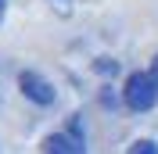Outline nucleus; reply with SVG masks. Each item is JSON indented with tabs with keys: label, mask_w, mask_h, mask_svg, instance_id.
<instances>
[{
	"label": "nucleus",
	"mask_w": 158,
	"mask_h": 154,
	"mask_svg": "<svg viewBox=\"0 0 158 154\" xmlns=\"http://www.w3.org/2000/svg\"><path fill=\"white\" fill-rule=\"evenodd\" d=\"M122 100H126L129 111H151L158 104V83L151 72H129L126 90H122Z\"/></svg>",
	"instance_id": "f257e3e1"
},
{
	"label": "nucleus",
	"mask_w": 158,
	"mask_h": 154,
	"mask_svg": "<svg viewBox=\"0 0 158 154\" xmlns=\"http://www.w3.org/2000/svg\"><path fill=\"white\" fill-rule=\"evenodd\" d=\"M43 154H86V147H83V125H79L76 115L69 118L65 133H50L43 140Z\"/></svg>",
	"instance_id": "f03ea898"
},
{
	"label": "nucleus",
	"mask_w": 158,
	"mask_h": 154,
	"mask_svg": "<svg viewBox=\"0 0 158 154\" xmlns=\"http://www.w3.org/2000/svg\"><path fill=\"white\" fill-rule=\"evenodd\" d=\"M18 86H22V93L29 97L32 104H40V107L54 104V97H58V93H54V86H50L40 72H22V75H18Z\"/></svg>",
	"instance_id": "7ed1b4c3"
},
{
	"label": "nucleus",
	"mask_w": 158,
	"mask_h": 154,
	"mask_svg": "<svg viewBox=\"0 0 158 154\" xmlns=\"http://www.w3.org/2000/svg\"><path fill=\"white\" fill-rule=\"evenodd\" d=\"M126 154H158V144H155V140H137Z\"/></svg>",
	"instance_id": "20e7f679"
},
{
	"label": "nucleus",
	"mask_w": 158,
	"mask_h": 154,
	"mask_svg": "<svg viewBox=\"0 0 158 154\" xmlns=\"http://www.w3.org/2000/svg\"><path fill=\"white\" fill-rule=\"evenodd\" d=\"M97 72H104V75L111 72V75H115V72H118V65H115V61H108V58H101V61H97Z\"/></svg>",
	"instance_id": "39448f33"
},
{
	"label": "nucleus",
	"mask_w": 158,
	"mask_h": 154,
	"mask_svg": "<svg viewBox=\"0 0 158 154\" xmlns=\"http://www.w3.org/2000/svg\"><path fill=\"white\" fill-rule=\"evenodd\" d=\"M151 75H155V83H158V54H155V61H151Z\"/></svg>",
	"instance_id": "423d86ee"
},
{
	"label": "nucleus",
	"mask_w": 158,
	"mask_h": 154,
	"mask_svg": "<svg viewBox=\"0 0 158 154\" xmlns=\"http://www.w3.org/2000/svg\"><path fill=\"white\" fill-rule=\"evenodd\" d=\"M4 7H7V0H0V18H4Z\"/></svg>",
	"instance_id": "0eeeda50"
}]
</instances>
